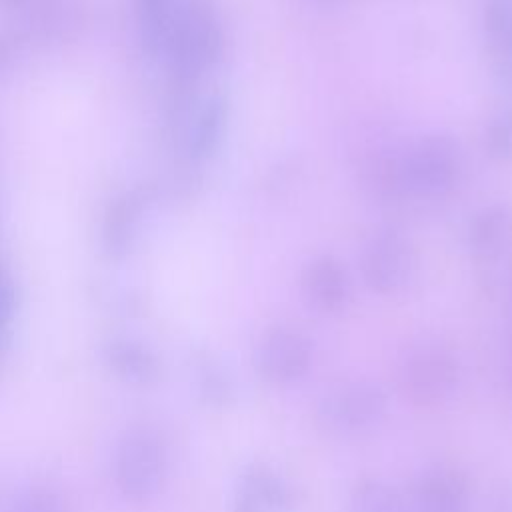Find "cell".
I'll use <instances>...</instances> for the list:
<instances>
[{"label":"cell","mask_w":512,"mask_h":512,"mask_svg":"<svg viewBox=\"0 0 512 512\" xmlns=\"http://www.w3.org/2000/svg\"><path fill=\"white\" fill-rule=\"evenodd\" d=\"M462 168L458 144L448 136H426L398 160L402 194L432 200L446 196Z\"/></svg>","instance_id":"6da1fadb"},{"label":"cell","mask_w":512,"mask_h":512,"mask_svg":"<svg viewBox=\"0 0 512 512\" xmlns=\"http://www.w3.org/2000/svg\"><path fill=\"white\" fill-rule=\"evenodd\" d=\"M384 412L386 396L376 384L346 382L322 396L316 420L328 434L354 436L376 426Z\"/></svg>","instance_id":"7a4b0ae2"},{"label":"cell","mask_w":512,"mask_h":512,"mask_svg":"<svg viewBox=\"0 0 512 512\" xmlns=\"http://www.w3.org/2000/svg\"><path fill=\"white\" fill-rule=\"evenodd\" d=\"M416 270V254L408 238L382 228L372 234L362 252V274L370 290L378 294H396L408 286Z\"/></svg>","instance_id":"3957f363"},{"label":"cell","mask_w":512,"mask_h":512,"mask_svg":"<svg viewBox=\"0 0 512 512\" xmlns=\"http://www.w3.org/2000/svg\"><path fill=\"white\" fill-rule=\"evenodd\" d=\"M458 382L454 356L438 344L412 348L400 366V386L418 404H438L446 400Z\"/></svg>","instance_id":"277c9868"},{"label":"cell","mask_w":512,"mask_h":512,"mask_svg":"<svg viewBox=\"0 0 512 512\" xmlns=\"http://www.w3.org/2000/svg\"><path fill=\"white\" fill-rule=\"evenodd\" d=\"M310 340L292 326L266 330L254 348V366L262 380L284 386L298 382L310 368Z\"/></svg>","instance_id":"5b68a950"},{"label":"cell","mask_w":512,"mask_h":512,"mask_svg":"<svg viewBox=\"0 0 512 512\" xmlns=\"http://www.w3.org/2000/svg\"><path fill=\"white\" fill-rule=\"evenodd\" d=\"M406 500L410 512H466L468 488L456 470L430 468L416 480Z\"/></svg>","instance_id":"8992f818"},{"label":"cell","mask_w":512,"mask_h":512,"mask_svg":"<svg viewBox=\"0 0 512 512\" xmlns=\"http://www.w3.org/2000/svg\"><path fill=\"white\" fill-rule=\"evenodd\" d=\"M300 286L306 304L322 314L342 310L350 294L346 270L330 256L310 260L302 270Z\"/></svg>","instance_id":"52a82bcc"},{"label":"cell","mask_w":512,"mask_h":512,"mask_svg":"<svg viewBox=\"0 0 512 512\" xmlns=\"http://www.w3.org/2000/svg\"><path fill=\"white\" fill-rule=\"evenodd\" d=\"M288 506V484L268 466H250L238 482L232 512H282Z\"/></svg>","instance_id":"ba28073f"},{"label":"cell","mask_w":512,"mask_h":512,"mask_svg":"<svg viewBox=\"0 0 512 512\" xmlns=\"http://www.w3.org/2000/svg\"><path fill=\"white\" fill-rule=\"evenodd\" d=\"M510 234V214L504 206L482 208L470 222L468 248L478 262H492L504 248Z\"/></svg>","instance_id":"9c48e42d"},{"label":"cell","mask_w":512,"mask_h":512,"mask_svg":"<svg viewBox=\"0 0 512 512\" xmlns=\"http://www.w3.org/2000/svg\"><path fill=\"white\" fill-rule=\"evenodd\" d=\"M348 512H410L408 500L382 480H364L348 498Z\"/></svg>","instance_id":"30bf717a"},{"label":"cell","mask_w":512,"mask_h":512,"mask_svg":"<svg viewBox=\"0 0 512 512\" xmlns=\"http://www.w3.org/2000/svg\"><path fill=\"white\" fill-rule=\"evenodd\" d=\"M482 34L496 58L512 54V0H488L482 12Z\"/></svg>","instance_id":"8fae6325"},{"label":"cell","mask_w":512,"mask_h":512,"mask_svg":"<svg viewBox=\"0 0 512 512\" xmlns=\"http://www.w3.org/2000/svg\"><path fill=\"white\" fill-rule=\"evenodd\" d=\"M486 154L500 162L512 160V110L490 118L484 130Z\"/></svg>","instance_id":"7c38bea8"},{"label":"cell","mask_w":512,"mask_h":512,"mask_svg":"<svg viewBox=\"0 0 512 512\" xmlns=\"http://www.w3.org/2000/svg\"><path fill=\"white\" fill-rule=\"evenodd\" d=\"M198 386L202 396L214 404H228L234 398V384L230 376L214 362H204L198 370Z\"/></svg>","instance_id":"4fadbf2b"},{"label":"cell","mask_w":512,"mask_h":512,"mask_svg":"<svg viewBox=\"0 0 512 512\" xmlns=\"http://www.w3.org/2000/svg\"><path fill=\"white\" fill-rule=\"evenodd\" d=\"M310 4H316V6H322V8H332V6H340L348 0H308Z\"/></svg>","instance_id":"5bb4252c"}]
</instances>
